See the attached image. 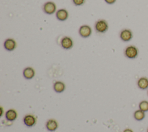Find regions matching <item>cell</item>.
Segmentation results:
<instances>
[{"label": "cell", "mask_w": 148, "mask_h": 132, "mask_svg": "<svg viewBox=\"0 0 148 132\" xmlns=\"http://www.w3.org/2000/svg\"><path fill=\"white\" fill-rule=\"evenodd\" d=\"M108 24L105 20H99L95 24V29L99 33H105L108 30Z\"/></svg>", "instance_id": "obj_1"}, {"label": "cell", "mask_w": 148, "mask_h": 132, "mask_svg": "<svg viewBox=\"0 0 148 132\" xmlns=\"http://www.w3.org/2000/svg\"><path fill=\"white\" fill-rule=\"evenodd\" d=\"M124 53L125 56L127 58L133 59L137 57L138 54V49L135 46L131 45L126 47V49H125Z\"/></svg>", "instance_id": "obj_2"}, {"label": "cell", "mask_w": 148, "mask_h": 132, "mask_svg": "<svg viewBox=\"0 0 148 132\" xmlns=\"http://www.w3.org/2000/svg\"><path fill=\"white\" fill-rule=\"evenodd\" d=\"M43 10L45 13L47 14H52L56 12V5L53 2H47L43 6Z\"/></svg>", "instance_id": "obj_3"}, {"label": "cell", "mask_w": 148, "mask_h": 132, "mask_svg": "<svg viewBox=\"0 0 148 132\" xmlns=\"http://www.w3.org/2000/svg\"><path fill=\"white\" fill-rule=\"evenodd\" d=\"M92 33L91 28L88 25H82L79 30V34L82 38H88Z\"/></svg>", "instance_id": "obj_4"}, {"label": "cell", "mask_w": 148, "mask_h": 132, "mask_svg": "<svg viewBox=\"0 0 148 132\" xmlns=\"http://www.w3.org/2000/svg\"><path fill=\"white\" fill-rule=\"evenodd\" d=\"M73 45L72 39L69 36H64L61 39V45L64 49H70Z\"/></svg>", "instance_id": "obj_5"}, {"label": "cell", "mask_w": 148, "mask_h": 132, "mask_svg": "<svg viewBox=\"0 0 148 132\" xmlns=\"http://www.w3.org/2000/svg\"><path fill=\"white\" fill-rule=\"evenodd\" d=\"M120 37L123 41H130L132 38V32L130 30L124 29L121 31L120 34Z\"/></svg>", "instance_id": "obj_6"}, {"label": "cell", "mask_w": 148, "mask_h": 132, "mask_svg": "<svg viewBox=\"0 0 148 132\" xmlns=\"http://www.w3.org/2000/svg\"><path fill=\"white\" fill-rule=\"evenodd\" d=\"M4 47L6 50L8 51L13 50L16 47V41L12 38H8L4 42Z\"/></svg>", "instance_id": "obj_7"}, {"label": "cell", "mask_w": 148, "mask_h": 132, "mask_svg": "<svg viewBox=\"0 0 148 132\" xmlns=\"http://www.w3.org/2000/svg\"><path fill=\"white\" fill-rule=\"evenodd\" d=\"M56 16L58 20L63 21L68 19V12L65 9H60L57 11Z\"/></svg>", "instance_id": "obj_8"}, {"label": "cell", "mask_w": 148, "mask_h": 132, "mask_svg": "<svg viewBox=\"0 0 148 132\" xmlns=\"http://www.w3.org/2000/svg\"><path fill=\"white\" fill-rule=\"evenodd\" d=\"M24 123L28 127L33 126L36 123V118L31 115H27L24 118Z\"/></svg>", "instance_id": "obj_9"}, {"label": "cell", "mask_w": 148, "mask_h": 132, "mask_svg": "<svg viewBox=\"0 0 148 132\" xmlns=\"http://www.w3.org/2000/svg\"><path fill=\"white\" fill-rule=\"evenodd\" d=\"M23 76L27 79H31L35 76V71L31 67H27L23 71Z\"/></svg>", "instance_id": "obj_10"}, {"label": "cell", "mask_w": 148, "mask_h": 132, "mask_svg": "<svg viewBox=\"0 0 148 132\" xmlns=\"http://www.w3.org/2000/svg\"><path fill=\"white\" fill-rule=\"evenodd\" d=\"M138 86L142 90H145L148 88V79L146 77L139 78L137 82Z\"/></svg>", "instance_id": "obj_11"}, {"label": "cell", "mask_w": 148, "mask_h": 132, "mask_svg": "<svg viewBox=\"0 0 148 132\" xmlns=\"http://www.w3.org/2000/svg\"><path fill=\"white\" fill-rule=\"evenodd\" d=\"M58 127L57 122L53 119L49 120L46 123V128L49 131H54Z\"/></svg>", "instance_id": "obj_12"}, {"label": "cell", "mask_w": 148, "mask_h": 132, "mask_svg": "<svg viewBox=\"0 0 148 132\" xmlns=\"http://www.w3.org/2000/svg\"><path fill=\"white\" fill-rule=\"evenodd\" d=\"M53 88L57 93H61L65 90V85L62 82L57 81L54 83Z\"/></svg>", "instance_id": "obj_13"}, {"label": "cell", "mask_w": 148, "mask_h": 132, "mask_svg": "<svg viewBox=\"0 0 148 132\" xmlns=\"http://www.w3.org/2000/svg\"><path fill=\"white\" fill-rule=\"evenodd\" d=\"M17 112L14 109H9L5 113V117L8 120L13 121L17 118Z\"/></svg>", "instance_id": "obj_14"}, {"label": "cell", "mask_w": 148, "mask_h": 132, "mask_svg": "<svg viewBox=\"0 0 148 132\" xmlns=\"http://www.w3.org/2000/svg\"><path fill=\"white\" fill-rule=\"evenodd\" d=\"M134 117L135 120L138 121H140L143 120L145 117V112L141 111L140 109H138L135 111L134 113Z\"/></svg>", "instance_id": "obj_15"}, {"label": "cell", "mask_w": 148, "mask_h": 132, "mask_svg": "<svg viewBox=\"0 0 148 132\" xmlns=\"http://www.w3.org/2000/svg\"><path fill=\"white\" fill-rule=\"evenodd\" d=\"M139 109L145 112L148 111V101L143 100L140 102L139 104Z\"/></svg>", "instance_id": "obj_16"}, {"label": "cell", "mask_w": 148, "mask_h": 132, "mask_svg": "<svg viewBox=\"0 0 148 132\" xmlns=\"http://www.w3.org/2000/svg\"><path fill=\"white\" fill-rule=\"evenodd\" d=\"M72 1L75 5L80 6V5H82L84 3L85 0H72Z\"/></svg>", "instance_id": "obj_17"}, {"label": "cell", "mask_w": 148, "mask_h": 132, "mask_svg": "<svg viewBox=\"0 0 148 132\" xmlns=\"http://www.w3.org/2000/svg\"><path fill=\"white\" fill-rule=\"evenodd\" d=\"M105 1L108 4L111 5V4H113V3L116 1V0H105Z\"/></svg>", "instance_id": "obj_18"}, {"label": "cell", "mask_w": 148, "mask_h": 132, "mask_svg": "<svg viewBox=\"0 0 148 132\" xmlns=\"http://www.w3.org/2000/svg\"><path fill=\"white\" fill-rule=\"evenodd\" d=\"M123 132H133V131L131 130V129H125Z\"/></svg>", "instance_id": "obj_19"}, {"label": "cell", "mask_w": 148, "mask_h": 132, "mask_svg": "<svg viewBox=\"0 0 148 132\" xmlns=\"http://www.w3.org/2000/svg\"><path fill=\"white\" fill-rule=\"evenodd\" d=\"M1 110V116L2 115V108H1V109H0Z\"/></svg>", "instance_id": "obj_20"}, {"label": "cell", "mask_w": 148, "mask_h": 132, "mask_svg": "<svg viewBox=\"0 0 148 132\" xmlns=\"http://www.w3.org/2000/svg\"><path fill=\"white\" fill-rule=\"evenodd\" d=\"M147 132H148V129H147Z\"/></svg>", "instance_id": "obj_21"}, {"label": "cell", "mask_w": 148, "mask_h": 132, "mask_svg": "<svg viewBox=\"0 0 148 132\" xmlns=\"http://www.w3.org/2000/svg\"><path fill=\"white\" fill-rule=\"evenodd\" d=\"M147 94H148V91H147Z\"/></svg>", "instance_id": "obj_22"}]
</instances>
